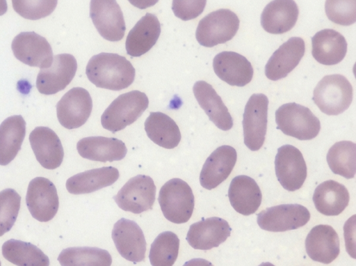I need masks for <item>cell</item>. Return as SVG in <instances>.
<instances>
[{
  "label": "cell",
  "mask_w": 356,
  "mask_h": 266,
  "mask_svg": "<svg viewBox=\"0 0 356 266\" xmlns=\"http://www.w3.org/2000/svg\"><path fill=\"white\" fill-rule=\"evenodd\" d=\"M86 74L89 81L98 88L120 91L134 82L136 71L124 56L102 52L89 60Z\"/></svg>",
  "instance_id": "obj_1"
},
{
  "label": "cell",
  "mask_w": 356,
  "mask_h": 266,
  "mask_svg": "<svg viewBox=\"0 0 356 266\" xmlns=\"http://www.w3.org/2000/svg\"><path fill=\"white\" fill-rule=\"evenodd\" d=\"M351 84L339 74L325 76L314 89L312 100L319 109L329 116L345 111L353 101Z\"/></svg>",
  "instance_id": "obj_2"
},
{
  "label": "cell",
  "mask_w": 356,
  "mask_h": 266,
  "mask_svg": "<svg viewBox=\"0 0 356 266\" xmlns=\"http://www.w3.org/2000/svg\"><path fill=\"white\" fill-rule=\"evenodd\" d=\"M146 94L131 91L115 98L106 109L101 117L102 127L113 133L124 129L134 123L148 107Z\"/></svg>",
  "instance_id": "obj_3"
},
{
  "label": "cell",
  "mask_w": 356,
  "mask_h": 266,
  "mask_svg": "<svg viewBox=\"0 0 356 266\" xmlns=\"http://www.w3.org/2000/svg\"><path fill=\"white\" fill-rule=\"evenodd\" d=\"M158 201L165 219L175 224L187 222L192 216L195 198L187 182L172 178L161 188Z\"/></svg>",
  "instance_id": "obj_4"
},
{
  "label": "cell",
  "mask_w": 356,
  "mask_h": 266,
  "mask_svg": "<svg viewBox=\"0 0 356 266\" xmlns=\"http://www.w3.org/2000/svg\"><path fill=\"white\" fill-rule=\"evenodd\" d=\"M277 128L284 134L299 140H311L321 130L319 119L307 107L296 102L286 103L275 111Z\"/></svg>",
  "instance_id": "obj_5"
},
{
  "label": "cell",
  "mask_w": 356,
  "mask_h": 266,
  "mask_svg": "<svg viewBox=\"0 0 356 266\" xmlns=\"http://www.w3.org/2000/svg\"><path fill=\"white\" fill-rule=\"evenodd\" d=\"M236 14L229 9H219L204 17L198 23L195 37L200 45L212 47L234 38L239 27Z\"/></svg>",
  "instance_id": "obj_6"
},
{
  "label": "cell",
  "mask_w": 356,
  "mask_h": 266,
  "mask_svg": "<svg viewBox=\"0 0 356 266\" xmlns=\"http://www.w3.org/2000/svg\"><path fill=\"white\" fill-rule=\"evenodd\" d=\"M268 99L263 93H254L248 99L243 118L245 145L252 151L263 146L267 130Z\"/></svg>",
  "instance_id": "obj_7"
},
{
  "label": "cell",
  "mask_w": 356,
  "mask_h": 266,
  "mask_svg": "<svg viewBox=\"0 0 356 266\" xmlns=\"http://www.w3.org/2000/svg\"><path fill=\"white\" fill-rule=\"evenodd\" d=\"M156 191V187L151 177L137 175L124 185L113 199L122 210L140 214L152 209Z\"/></svg>",
  "instance_id": "obj_8"
},
{
  "label": "cell",
  "mask_w": 356,
  "mask_h": 266,
  "mask_svg": "<svg viewBox=\"0 0 356 266\" xmlns=\"http://www.w3.org/2000/svg\"><path fill=\"white\" fill-rule=\"evenodd\" d=\"M310 219L307 208L300 204H282L260 212L257 224L265 230L284 232L305 226Z\"/></svg>",
  "instance_id": "obj_9"
},
{
  "label": "cell",
  "mask_w": 356,
  "mask_h": 266,
  "mask_svg": "<svg viewBox=\"0 0 356 266\" xmlns=\"http://www.w3.org/2000/svg\"><path fill=\"white\" fill-rule=\"evenodd\" d=\"M26 202L34 219L41 222L50 221L57 213L59 206L56 186L47 178H33L28 186Z\"/></svg>",
  "instance_id": "obj_10"
},
{
  "label": "cell",
  "mask_w": 356,
  "mask_h": 266,
  "mask_svg": "<svg viewBox=\"0 0 356 266\" xmlns=\"http://www.w3.org/2000/svg\"><path fill=\"white\" fill-rule=\"evenodd\" d=\"M275 169L278 181L289 191L299 189L307 178V166L302 154L292 145H284L277 149Z\"/></svg>",
  "instance_id": "obj_11"
},
{
  "label": "cell",
  "mask_w": 356,
  "mask_h": 266,
  "mask_svg": "<svg viewBox=\"0 0 356 266\" xmlns=\"http://www.w3.org/2000/svg\"><path fill=\"white\" fill-rule=\"evenodd\" d=\"M92 109L91 96L87 90L81 87L69 90L56 104L58 120L63 127L68 130L84 125Z\"/></svg>",
  "instance_id": "obj_12"
},
{
  "label": "cell",
  "mask_w": 356,
  "mask_h": 266,
  "mask_svg": "<svg viewBox=\"0 0 356 266\" xmlns=\"http://www.w3.org/2000/svg\"><path fill=\"white\" fill-rule=\"evenodd\" d=\"M90 17L96 29L104 39L115 42L124 37L125 22L122 10L116 1H91Z\"/></svg>",
  "instance_id": "obj_13"
},
{
  "label": "cell",
  "mask_w": 356,
  "mask_h": 266,
  "mask_svg": "<svg viewBox=\"0 0 356 266\" xmlns=\"http://www.w3.org/2000/svg\"><path fill=\"white\" fill-rule=\"evenodd\" d=\"M11 48L15 58L29 66L44 69L52 63L50 44L35 32H21L14 38Z\"/></svg>",
  "instance_id": "obj_14"
},
{
  "label": "cell",
  "mask_w": 356,
  "mask_h": 266,
  "mask_svg": "<svg viewBox=\"0 0 356 266\" xmlns=\"http://www.w3.org/2000/svg\"><path fill=\"white\" fill-rule=\"evenodd\" d=\"M77 62L70 54H60L53 58L51 65L41 69L36 79L38 91L44 95H52L65 88L73 79Z\"/></svg>",
  "instance_id": "obj_15"
},
{
  "label": "cell",
  "mask_w": 356,
  "mask_h": 266,
  "mask_svg": "<svg viewBox=\"0 0 356 266\" xmlns=\"http://www.w3.org/2000/svg\"><path fill=\"white\" fill-rule=\"evenodd\" d=\"M112 238L122 257L133 263L143 261L146 241L140 227L133 220L122 218L113 226Z\"/></svg>",
  "instance_id": "obj_16"
},
{
  "label": "cell",
  "mask_w": 356,
  "mask_h": 266,
  "mask_svg": "<svg viewBox=\"0 0 356 266\" xmlns=\"http://www.w3.org/2000/svg\"><path fill=\"white\" fill-rule=\"evenodd\" d=\"M231 232L226 220L212 217L191 224L186 239L195 249L209 250L224 242Z\"/></svg>",
  "instance_id": "obj_17"
},
{
  "label": "cell",
  "mask_w": 356,
  "mask_h": 266,
  "mask_svg": "<svg viewBox=\"0 0 356 266\" xmlns=\"http://www.w3.org/2000/svg\"><path fill=\"white\" fill-rule=\"evenodd\" d=\"M305 51V41L302 38H290L269 58L265 65L266 77L273 81L286 77L298 65Z\"/></svg>",
  "instance_id": "obj_18"
},
{
  "label": "cell",
  "mask_w": 356,
  "mask_h": 266,
  "mask_svg": "<svg viewBox=\"0 0 356 266\" xmlns=\"http://www.w3.org/2000/svg\"><path fill=\"white\" fill-rule=\"evenodd\" d=\"M237 159L234 148L221 146L217 148L206 159L200 174L202 187L212 189L218 186L230 175Z\"/></svg>",
  "instance_id": "obj_19"
},
{
  "label": "cell",
  "mask_w": 356,
  "mask_h": 266,
  "mask_svg": "<svg viewBox=\"0 0 356 266\" xmlns=\"http://www.w3.org/2000/svg\"><path fill=\"white\" fill-rule=\"evenodd\" d=\"M213 68L216 75L231 86H244L253 77V68L243 55L231 51H224L215 56Z\"/></svg>",
  "instance_id": "obj_20"
},
{
  "label": "cell",
  "mask_w": 356,
  "mask_h": 266,
  "mask_svg": "<svg viewBox=\"0 0 356 266\" xmlns=\"http://www.w3.org/2000/svg\"><path fill=\"white\" fill-rule=\"evenodd\" d=\"M29 141L36 159L47 169L59 167L64 157L61 141L51 129L36 127L29 135Z\"/></svg>",
  "instance_id": "obj_21"
},
{
  "label": "cell",
  "mask_w": 356,
  "mask_h": 266,
  "mask_svg": "<svg viewBox=\"0 0 356 266\" xmlns=\"http://www.w3.org/2000/svg\"><path fill=\"white\" fill-rule=\"evenodd\" d=\"M305 249L309 257L316 262L329 264L339 254V239L330 225L314 226L305 239Z\"/></svg>",
  "instance_id": "obj_22"
},
{
  "label": "cell",
  "mask_w": 356,
  "mask_h": 266,
  "mask_svg": "<svg viewBox=\"0 0 356 266\" xmlns=\"http://www.w3.org/2000/svg\"><path fill=\"white\" fill-rule=\"evenodd\" d=\"M76 149L82 157L102 162L121 160L127 152L122 141L100 136L80 139L76 143Z\"/></svg>",
  "instance_id": "obj_23"
},
{
  "label": "cell",
  "mask_w": 356,
  "mask_h": 266,
  "mask_svg": "<svg viewBox=\"0 0 356 266\" xmlns=\"http://www.w3.org/2000/svg\"><path fill=\"white\" fill-rule=\"evenodd\" d=\"M299 10L294 1H272L263 10L261 25L268 33L282 34L295 26Z\"/></svg>",
  "instance_id": "obj_24"
},
{
  "label": "cell",
  "mask_w": 356,
  "mask_h": 266,
  "mask_svg": "<svg viewBox=\"0 0 356 266\" xmlns=\"http://www.w3.org/2000/svg\"><path fill=\"white\" fill-rule=\"evenodd\" d=\"M160 34L161 24L157 17L149 13H146L127 36V53L133 57L142 56L156 44Z\"/></svg>",
  "instance_id": "obj_25"
},
{
  "label": "cell",
  "mask_w": 356,
  "mask_h": 266,
  "mask_svg": "<svg viewBox=\"0 0 356 266\" xmlns=\"http://www.w3.org/2000/svg\"><path fill=\"white\" fill-rule=\"evenodd\" d=\"M312 54L321 64L333 65L341 62L347 52V42L339 32L325 29L312 38Z\"/></svg>",
  "instance_id": "obj_26"
},
{
  "label": "cell",
  "mask_w": 356,
  "mask_h": 266,
  "mask_svg": "<svg viewBox=\"0 0 356 266\" xmlns=\"http://www.w3.org/2000/svg\"><path fill=\"white\" fill-rule=\"evenodd\" d=\"M193 91L201 108L217 127L224 131L232 127V117L211 84L204 81H197L193 87Z\"/></svg>",
  "instance_id": "obj_27"
},
{
  "label": "cell",
  "mask_w": 356,
  "mask_h": 266,
  "mask_svg": "<svg viewBox=\"0 0 356 266\" xmlns=\"http://www.w3.org/2000/svg\"><path fill=\"white\" fill-rule=\"evenodd\" d=\"M228 197L233 208L238 213L248 216L259 208L262 195L256 181L241 175L234 177L228 189Z\"/></svg>",
  "instance_id": "obj_28"
},
{
  "label": "cell",
  "mask_w": 356,
  "mask_h": 266,
  "mask_svg": "<svg viewBox=\"0 0 356 266\" xmlns=\"http://www.w3.org/2000/svg\"><path fill=\"white\" fill-rule=\"evenodd\" d=\"M349 193L346 187L332 180L318 185L314 190L313 202L316 209L326 216L341 214L349 203Z\"/></svg>",
  "instance_id": "obj_29"
},
{
  "label": "cell",
  "mask_w": 356,
  "mask_h": 266,
  "mask_svg": "<svg viewBox=\"0 0 356 266\" xmlns=\"http://www.w3.org/2000/svg\"><path fill=\"white\" fill-rule=\"evenodd\" d=\"M119 175L118 169L113 166L93 169L70 177L65 185L70 194H89L113 185Z\"/></svg>",
  "instance_id": "obj_30"
},
{
  "label": "cell",
  "mask_w": 356,
  "mask_h": 266,
  "mask_svg": "<svg viewBox=\"0 0 356 266\" xmlns=\"http://www.w3.org/2000/svg\"><path fill=\"white\" fill-rule=\"evenodd\" d=\"M26 122L21 115L6 118L0 125V165H8L21 149Z\"/></svg>",
  "instance_id": "obj_31"
},
{
  "label": "cell",
  "mask_w": 356,
  "mask_h": 266,
  "mask_svg": "<svg viewBox=\"0 0 356 266\" xmlns=\"http://www.w3.org/2000/svg\"><path fill=\"white\" fill-rule=\"evenodd\" d=\"M145 130L154 143L166 149L177 147L181 138L175 121L160 111L150 112L145 122Z\"/></svg>",
  "instance_id": "obj_32"
},
{
  "label": "cell",
  "mask_w": 356,
  "mask_h": 266,
  "mask_svg": "<svg viewBox=\"0 0 356 266\" xmlns=\"http://www.w3.org/2000/svg\"><path fill=\"white\" fill-rule=\"evenodd\" d=\"M2 255L17 266H49V259L43 251L30 242L15 239L5 242Z\"/></svg>",
  "instance_id": "obj_33"
},
{
  "label": "cell",
  "mask_w": 356,
  "mask_h": 266,
  "mask_svg": "<svg viewBox=\"0 0 356 266\" xmlns=\"http://www.w3.org/2000/svg\"><path fill=\"white\" fill-rule=\"evenodd\" d=\"M61 266H111L112 258L105 249L74 247L63 249L58 257Z\"/></svg>",
  "instance_id": "obj_34"
},
{
  "label": "cell",
  "mask_w": 356,
  "mask_h": 266,
  "mask_svg": "<svg viewBox=\"0 0 356 266\" xmlns=\"http://www.w3.org/2000/svg\"><path fill=\"white\" fill-rule=\"evenodd\" d=\"M327 162L331 171L347 179L353 178L356 171V145L350 141L335 143L328 150Z\"/></svg>",
  "instance_id": "obj_35"
},
{
  "label": "cell",
  "mask_w": 356,
  "mask_h": 266,
  "mask_svg": "<svg viewBox=\"0 0 356 266\" xmlns=\"http://www.w3.org/2000/svg\"><path fill=\"white\" fill-rule=\"evenodd\" d=\"M179 239L171 231L160 233L151 244L149 258L152 266H172L179 253Z\"/></svg>",
  "instance_id": "obj_36"
},
{
  "label": "cell",
  "mask_w": 356,
  "mask_h": 266,
  "mask_svg": "<svg viewBox=\"0 0 356 266\" xmlns=\"http://www.w3.org/2000/svg\"><path fill=\"white\" fill-rule=\"evenodd\" d=\"M21 196L13 189L0 191V236L13 226L20 208Z\"/></svg>",
  "instance_id": "obj_37"
},
{
  "label": "cell",
  "mask_w": 356,
  "mask_h": 266,
  "mask_svg": "<svg viewBox=\"0 0 356 266\" xmlns=\"http://www.w3.org/2000/svg\"><path fill=\"white\" fill-rule=\"evenodd\" d=\"M327 18L335 24L349 26L356 21V1L329 0L325 3Z\"/></svg>",
  "instance_id": "obj_38"
},
{
  "label": "cell",
  "mask_w": 356,
  "mask_h": 266,
  "mask_svg": "<svg viewBox=\"0 0 356 266\" xmlns=\"http://www.w3.org/2000/svg\"><path fill=\"white\" fill-rule=\"evenodd\" d=\"M16 13L28 19H39L49 15L55 9L57 1H13Z\"/></svg>",
  "instance_id": "obj_39"
},
{
  "label": "cell",
  "mask_w": 356,
  "mask_h": 266,
  "mask_svg": "<svg viewBox=\"0 0 356 266\" xmlns=\"http://www.w3.org/2000/svg\"><path fill=\"white\" fill-rule=\"evenodd\" d=\"M207 1H172V10L178 18L187 21L198 17L204 10Z\"/></svg>",
  "instance_id": "obj_40"
},
{
  "label": "cell",
  "mask_w": 356,
  "mask_h": 266,
  "mask_svg": "<svg viewBox=\"0 0 356 266\" xmlns=\"http://www.w3.org/2000/svg\"><path fill=\"white\" fill-rule=\"evenodd\" d=\"M183 266H213V264L204 258H193L186 262Z\"/></svg>",
  "instance_id": "obj_41"
},
{
  "label": "cell",
  "mask_w": 356,
  "mask_h": 266,
  "mask_svg": "<svg viewBox=\"0 0 356 266\" xmlns=\"http://www.w3.org/2000/svg\"><path fill=\"white\" fill-rule=\"evenodd\" d=\"M259 266H275L273 264L266 262V263H262Z\"/></svg>",
  "instance_id": "obj_42"
},
{
  "label": "cell",
  "mask_w": 356,
  "mask_h": 266,
  "mask_svg": "<svg viewBox=\"0 0 356 266\" xmlns=\"http://www.w3.org/2000/svg\"><path fill=\"white\" fill-rule=\"evenodd\" d=\"M0 266H1V261H0Z\"/></svg>",
  "instance_id": "obj_43"
}]
</instances>
